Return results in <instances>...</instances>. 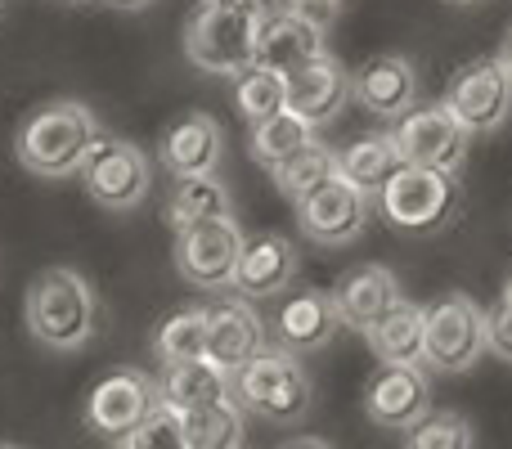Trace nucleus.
<instances>
[{
    "instance_id": "f704fd0d",
    "label": "nucleus",
    "mask_w": 512,
    "mask_h": 449,
    "mask_svg": "<svg viewBox=\"0 0 512 449\" xmlns=\"http://www.w3.org/2000/svg\"><path fill=\"white\" fill-rule=\"evenodd\" d=\"M288 5H292V9H301L306 18H315V23L324 27V23H328V14L337 9V0H288Z\"/></svg>"
},
{
    "instance_id": "2f4dec72",
    "label": "nucleus",
    "mask_w": 512,
    "mask_h": 449,
    "mask_svg": "<svg viewBox=\"0 0 512 449\" xmlns=\"http://www.w3.org/2000/svg\"><path fill=\"white\" fill-rule=\"evenodd\" d=\"M122 445L126 449H189L185 423H180V414H176V409H167L162 400H158V409H153V414L135 427V432L122 436Z\"/></svg>"
},
{
    "instance_id": "c85d7f7f",
    "label": "nucleus",
    "mask_w": 512,
    "mask_h": 449,
    "mask_svg": "<svg viewBox=\"0 0 512 449\" xmlns=\"http://www.w3.org/2000/svg\"><path fill=\"white\" fill-rule=\"evenodd\" d=\"M270 176H274V185H279V194L301 203L306 194H315L319 185H328V180L337 176V153L324 149V144H306V149L292 153L288 162H279Z\"/></svg>"
},
{
    "instance_id": "dca6fc26",
    "label": "nucleus",
    "mask_w": 512,
    "mask_h": 449,
    "mask_svg": "<svg viewBox=\"0 0 512 449\" xmlns=\"http://www.w3.org/2000/svg\"><path fill=\"white\" fill-rule=\"evenodd\" d=\"M225 158V135L221 122L207 113H185L162 131L158 140V162L171 171L176 180L185 176H212Z\"/></svg>"
},
{
    "instance_id": "72a5a7b5",
    "label": "nucleus",
    "mask_w": 512,
    "mask_h": 449,
    "mask_svg": "<svg viewBox=\"0 0 512 449\" xmlns=\"http://www.w3.org/2000/svg\"><path fill=\"white\" fill-rule=\"evenodd\" d=\"M203 5H225V9H243V14H252V18H265V14H274V9H283L288 0H203Z\"/></svg>"
},
{
    "instance_id": "4be33fe9",
    "label": "nucleus",
    "mask_w": 512,
    "mask_h": 449,
    "mask_svg": "<svg viewBox=\"0 0 512 449\" xmlns=\"http://www.w3.org/2000/svg\"><path fill=\"white\" fill-rule=\"evenodd\" d=\"M234 396V378L203 360H185V364H162V378H158V400L176 414H194V409H207V405H221V400Z\"/></svg>"
},
{
    "instance_id": "ddd939ff",
    "label": "nucleus",
    "mask_w": 512,
    "mask_h": 449,
    "mask_svg": "<svg viewBox=\"0 0 512 449\" xmlns=\"http://www.w3.org/2000/svg\"><path fill=\"white\" fill-rule=\"evenodd\" d=\"M427 378L418 364H378V373L364 387V414L387 432H409L427 414Z\"/></svg>"
},
{
    "instance_id": "1a4fd4ad",
    "label": "nucleus",
    "mask_w": 512,
    "mask_h": 449,
    "mask_svg": "<svg viewBox=\"0 0 512 449\" xmlns=\"http://www.w3.org/2000/svg\"><path fill=\"white\" fill-rule=\"evenodd\" d=\"M396 149L405 158V167H427V171H459L463 153H468V131L454 122V113L445 104L409 108L405 117H396Z\"/></svg>"
},
{
    "instance_id": "aec40b11",
    "label": "nucleus",
    "mask_w": 512,
    "mask_h": 449,
    "mask_svg": "<svg viewBox=\"0 0 512 449\" xmlns=\"http://www.w3.org/2000/svg\"><path fill=\"white\" fill-rule=\"evenodd\" d=\"M328 297H333L342 328L369 333V328L378 324V319L387 315L400 297H405V292H400L396 274H391L387 265H360V270L342 274V279H337V288L328 292Z\"/></svg>"
},
{
    "instance_id": "e433bc0d",
    "label": "nucleus",
    "mask_w": 512,
    "mask_h": 449,
    "mask_svg": "<svg viewBox=\"0 0 512 449\" xmlns=\"http://www.w3.org/2000/svg\"><path fill=\"white\" fill-rule=\"evenodd\" d=\"M283 449H328V445L315 441V436H306V441H292V445H283Z\"/></svg>"
},
{
    "instance_id": "9b49d317",
    "label": "nucleus",
    "mask_w": 512,
    "mask_h": 449,
    "mask_svg": "<svg viewBox=\"0 0 512 449\" xmlns=\"http://www.w3.org/2000/svg\"><path fill=\"white\" fill-rule=\"evenodd\" d=\"M441 104L450 108L454 122H459L468 135L472 131H495L512 108V77L504 72L499 59H477L463 72H454V81H450V90H445Z\"/></svg>"
},
{
    "instance_id": "c9c22d12",
    "label": "nucleus",
    "mask_w": 512,
    "mask_h": 449,
    "mask_svg": "<svg viewBox=\"0 0 512 449\" xmlns=\"http://www.w3.org/2000/svg\"><path fill=\"white\" fill-rule=\"evenodd\" d=\"M499 63H504V72H508V77H512V32H508L504 50H499Z\"/></svg>"
},
{
    "instance_id": "bb28decb",
    "label": "nucleus",
    "mask_w": 512,
    "mask_h": 449,
    "mask_svg": "<svg viewBox=\"0 0 512 449\" xmlns=\"http://www.w3.org/2000/svg\"><path fill=\"white\" fill-rule=\"evenodd\" d=\"M180 423H185L189 449H243V405L234 396L221 405L180 414Z\"/></svg>"
},
{
    "instance_id": "393cba45",
    "label": "nucleus",
    "mask_w": 512,
    "mask_h": 449,
    "mask_svg": "<svg viewBox=\"0 0 512 449\" xmlns=\"http://www.w3.org/2000/svg\"><path fill=\"white\" fill-rule=\"evenodd\" d=\"M221 216H234L230 207V189L212 176H185L176 180L167 198V225L171 229H189V225H203V221H221Z\"/></svg>"
},
{
    "instance_id": "20e7f679",
    "label": "nucleus",
    "mask_w": 512,
    "mask_h": 449,
    "mask_svg": "<svg viewBox=\"0 0 512 449\" xmlns=\"http://www.w3.org/2000/svg\"><path fill=\"white\" fill-rule=\"evenodd\" d=\"M256 23L261 18L225 5H198L185 23V59L203 72L239 77L256 63Z\"/></svg>"
},
{
    "instance_id": "5701e85b",
    "label": "nucleus",
    "mask_w": 512,
    "mask_h": 449,
    "mask_svg": "<svg viewBox=\"0 0 512 449\" xmlns=\"http://www.w3.org/2000/svg\"><path fill=\"white\" fill-rule=\"evenodd\" d=\"M423 315H427L423 306H414V301L400 297L396 306L364 333L369 346H373V355H378L382 364H418L423 360V333H427Z\"/></svg>"
},
{
    "instance_id": "4c0bfd02",
    "label": "nucleus",
    "mask_w": 512,
    "mask_h": 449,
    "mask_svg": "<svg viewBox=\"0 0 512 449\" xmlns=\"http://www.w3.org/2000/svg\"><path fill=\"white\" fill-rule=\"evenodd\" d=\"M104 5H113V9H144L149 0H104Z\"/></svg>"
},
{
    "instance_id": "0eeeda50",
    "label": "nucleus",
    "mask_w": 512,
    "mask_h": 449,
    "mask_svg": "<svg viewBox=\"0 0 512 449\" xmlns=\"http://www.w3.org/2000/svg\"><path fill=\"white\" fill-rule=\"evenodd\" d=\"M243 229L234 216H221V221H203L176 229V270L185 283L203 292H221L234 283V270H239L243 256Z\"/></svg>"
},
{
    "instance_id": "cd10ccee",
    "label": "nucleus",
    "mask_w": 512,
    "mask_h": 449,
    "mask_svg": "<svg viewBox=\"0 0 512 449\" xmlns=\"http://www.w3.org/2000/svg\"><path fill=\"white\" fill-rule=\"evenodd\" d=\"M153 351L162 364H185V360H203L207 355V306H185L176 315L162 319Z\"/></svg>"
},
{
    "instance_id": "a19ab883",
    "label": "nucleus",
    "mask_w": 512,
    "mask_h": 449,
    "mask_svg": "<svg viewBox=\"0 0 512 449\" xmlns=\"http://www.w3.org/2000/svg\"><path fill=\"white\" fill-rule=\"evenodd\" d=\"M0 449H18V445H0Z\"/></svg>"
},
{
    "instance_id": "9d476101",
    "label": "nucleus",
    "mask_w": 512,
    "mask_h": 449,
    "mask_svg": "<svg viewBox=\"0 0 512 449\" xmlns=\"http://www.w3.org/2000/svg\"><path fill=\"white\" fill-rule=\"evenodd\" d=\"M153 409H158V382L140 369H117V373H108V378H99L95 391H90L86 427L99 436L122 441V436L135 432Z\"/></svg>"
},
{
    "instance_id": "c756f323",
    "label": "nucleus",
    "mask_w": 512,
    "mask_h": 449,
    "mask_svg": "<svg viewBox=\"0 0 512 449\" xmlns=\"http://www.w3.org/2000/svg\"><path fill=\"white\" fill-rule=\"evenodd\" d=\"M234 108H239L252 126L283 113V108H288V81H283V72L256 68V63L243 68L239 77H234Z\"/></svg>"
},
{
    "instance_id": "79ce46f5",
    "label": "nucleus",
    "mask_w": 512,
    "mask_h": 449,
    "mask_svg": "<svg viewBox=\"0 0 512 449\" xmlns=\"http://www.w3.org/2000/svg\"><path fill=\"white\" fill-rule=\"evenodd\" d=\"M0 14H5V0H0Z\"/></svg>"
},
{
    "instance_id": "58836bf2",
    "label": "nucleus",
    "mask_w": 512,
    "mask_h": 449,
    "mask_svg": "<svg viewBox=\"0 0 512 449\" xmlns=\"http://www.w3.org/2000/svg\"><path fill=\"white\" fill-rule=\"evenodd\" d=\"M504 301H512V270H508V279H504Z\"/></svg>"
},
{
    "instance_id": "f257e3e1",
    "label": "nucleus",
    "mask_w": 512,
    "mask_h": 449,
    "mask_svg": "<svg viewBox=\"0 0 512 449\" xmlns=\"http://www.w3.org/2000/svg\"><path fill=\"white\" fill-rule=\"evenodd\" d=\"M99 122L81 99H50L41 104L14 135V153L32 176L45 180H68L81 171L86 153L99 140Z\"/></svg>"
},
{
    "instance_id": "4468645a",
    "label": "nucleus",
    "mask_w": 512,
    "mask_h": 449,
    "mask_svg": "<svg viewBox=\"0 0 512 449\" xmlns=\"http://www.w3.org/2000/svg\"><path fill=\"white\" fill-rule=\"evenodd\" d=\"M315 54H324V27L315 18H306L301 9L283 5L256 23V68H270L288 77L292 68L310 63Z\"/></svg>"
},
{
    "instance_id": "f3484780",
    "label": "nucleus",
    "mask_w": 512,
    "mask_h": 449,
    "mask_svg": "<svg viewBox=\"0 0 512 449\" xmlns=\"http://www.w3.org/2000/svg\"><path fill=\"white\" fill-rule=\"evenodd\" d=\"M351 95L373 117H405L418 99V72L405 54H373L351 72Z\"/></svg>"
},
{
    "instance_id": "f03ea898",
    "label": "nucleus",
    "mask_w": 512,
    "mask_h": 449,
    "mask_svg": "<svg viewBox=\"0 0 512 449\" xmlns=\"http://www.w3.org/2000/svg\"><path fill=\"white\" fill-rule=\"evenodd\" d=\"M23 319H27V333L45 351H81L99 328L95 288L72 265H54V270L32 279L23 301Z\"/></svg>"
},
{
    "instance_id": "a211bd4d",
    "label": "nucleus",
    "mask_w": 512,
    "mask_h": 449,
    "mask_svg": "<svg viewBox=\"0 0 512 449\" xmlns=\"http://www.w3.org/2000/svg\"><path fill=\"white\" fill-rule=\"evenodd\" d=\"M288 108L297 117H306L310 126H324L342 113V104L351 99V72L333 59V54H315L310 63L292 68L288 77Z\"/></svg>"
},
{
    "instance_id": "39448f33",
    "label": "nucleus",
    "mask_w": 512,
    "mask_h": 449,
    "mask_svg": "<svg viewBox=\"0 0 512 449\" xmlns=\"http://www.w3.org/2000/svg\"><path fill=\"white\" fill-rule=\"evenodd\" d=\"M77 176L86 194L108 212H135L153 189V167L144 149L131 140H117V135H99Z\"/></svg>"
},
{
    "instance_id": "ea45409f",
    "label": "nucleus",
    "mask_w": 512,
    "mask_h": 449,
    "mask_svg": "<svg viewBox=\"0 0 512 449\" xmlns=\"http://www.w3.org/2000/svg\"><path fill=\"white\" fill-rule=\"evenodd\" d=\"M113 449H126V445H122V441H117V445H113Z\"/></svg>"
},
{
    "instance_id": "f8f14e48",
    "label": "nucleus",
    "mask_w": 512,
    "mask_h": 449,
    "mask_svg": "<svg viewBox=\"0 0 512 449\" xmlns=\"http://www.w3.org/2000/svg\"><path fill=\"white\" fill-rule=\"evenodd\" d=\"M364 221H369V194H360V189L342 176H333L328 185H319L315 194H306L297 203L301 234L315 238V243H328V247L351 243L364 229Z\"/></svg>"
},
{
    "instance_id": "7c9ffc66",
    "label": "nucleus",
    "mask_w": 512,
    "mask_h": 449,
    "mask_svg": "<svg viewBox=\"0 0 512 449\" xmlns=\"http://www.w3.org/2000/svg\"><path fill=\"white\" fill-rule=\"evenodd\" d=\"M405 449H472V427L459 414H423L409 427Z\"/></svg>"
},
{
    "instance_id": "b1692460",
    "label": "nucleus",
    "mask_w": 512,
    "mask_h": 449,
    "mask_svg": "<svg viewBox=\"0 0 512 449\" xmlns=\"http://www.w3.org/2000/svg\"><path fill=\"white\" fill-rule=\"evenodd\" d=\"M405 167V158H400L396 149V135H364V140H355L346 153H337V176L351 180L360 194H382L387 189V180L396 176V171Z\"/></svg>"
},
{
    "instance_id": "6ab92c4d",
    "label": "nucleus",
    "mask_w": 512,
    "mask_h": 449,
    "mask_svg": "<svg viewBox=\"0 0 512 449\" xmlns=\"http://www.w3.org/2000/svg\"><path fill=\"white\" fill-rule=\"evenodd\" d=\"M274 337H279V346H288V351H319V346H328L337 337V328H342V319H337V306L328 292H315V288H297L288 292V297L279 301V310H274Z\"/></svg>"
},
{
    "instance_id": "2eb2a0df",
    "label": "nucleus",
    "mask_w": 512,
    "mask_h": 449,
    "mask_svg": "<svg viewBox=\"0 0 512 449\" xmlns=\"http://www.w3.org/2000/svg\"><path fill=\"white\" fill-rule=\"evenodd\" d=\"M265 346V324L248 306V297H225L207 306V360L221 364L225 373H239L261 355Z\"/></svg>"
},
{
    "instance_id": "a878e982",
    "label": "nucleus",
    "mask_w": 512,
    "mask_h": 449,
    "mask_svg": "<svg viewBox=\"0 0 512 449\" xmlns=\"http://www.w3.org/2000/svg\"><path fill=\"white\" fill-rule=\"evenodd\" d=\"M306 144H315V126H310L306 117H297L292 108H283V113H274V117H265V122L252 126L248 149L265 171H274L279 162H288L292 153L306 149Z\"/></svg>"
},
{
    "instance_id": "412c9836",
    "label": "nucleus",
    "mask_w": 512,
    "mask_h": 449,
    "mask_svg": "<svg viewBox=\"0 0 512 449\" xmlns=\"http://www.w3.org/2000/svg\"><path fill=\"white\" fill-rule=\"evenodd\" d=\"M292 279H297V247L283 234H256L243 243L230 288L252 301V297H279Z\"/></svg>"
},
{
    "instance_id": "6e6552de",
    "label": "nucleus",
    "mask_w": 512,
    "mask_h": 449,
    "mask_svg": "<svg viewBox=\"0 0 512 449\" xmlns=\"http://www.w3.org/2000/svg\"><path fill=\"white\" fill-rule=\"evenodd\" d=\"M382 212L396 229L409 234H427V229L445 225V216L459 203V180L450 171H427V167H400L378 194Z\"/></svg>"
},
{
    "instance_id": "7ed1b4c3",
    "label": "nucleus",
    "mask_w": 512,
    "mask_h": 449,
    "mask_svg": "<svg viewBox=\"0 0 512 449\" xmlns=\"http://www.w3.org/2000/svg\"><path fill=\"white\" fill-rule=\"evenodd\" d=\"M234 400L270 423H297L310 414V378L297 351L288 346H261L248 369L234 373Z\"/></svg>"
},
{
    "instance_id": "473e14b6",
    "label": "nucleus",
    "mask_w": 512,
    "mask_h": 449,
    "mask_svg": "<svg viewBox=\"0 0 512 449\" xmlns=\"http://www.w3.org/2000/svg\"><path fill=\"white\" fill-rule=\"evenodd\" d=\"M486 346L499 360L512 364V301H504V306H495L486 315Z\"/></svg>"
},
{
    "instance_id": "423d86ee",
    "label": "nucleus",
    "mask_w": 512,
    "mask_h": 449,
    "mask_svg": "<svg viewBox=\"0 0 512 449\" xmlns=\"http://www.w3.org/2000/svg\"><path fill=\"white\" fill-rule=\"evenodd\" d=\"M423 324H427L423 360L432 364V369L463 373L481 360V351H486V310H481L472 297H463V292H450V297L432 301Z\"/></svg>"
},
{
    "instance_id": "37998d69",
    "label": "nucleus",
    "mask_w": 512,
    "mask_h": 449,
    "mask_svg": "<svg viewBox=\"0 0 512 449\" xmlns=\"http://www.w3.org/2000/svg\"><path fill=\"white\" fill-rule=\"evenodd\" d=\"M72 5H81V0H72Z\"/></svg>"
}]
</instances>
